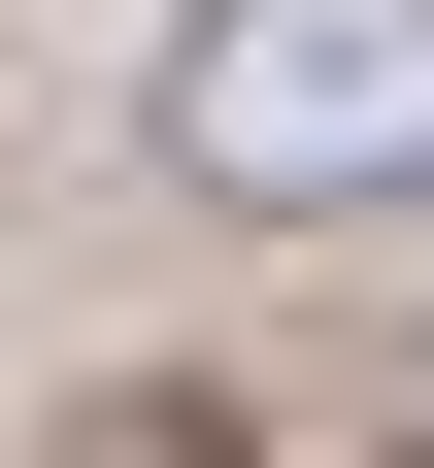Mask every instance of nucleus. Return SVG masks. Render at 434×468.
<instances>
[{
	"label": "nucleus",
	"mask_w": 434,
	"mask_h": 468,
	"mask_svg": "<svg viewBox=\"0 0 434 468\" xmlns=\"http://www.w3.org/2000/svg\"><path fill=\"white\" fill-rule=\"evenodd\" d=\"M167 167L201 201H434V0H201Z\"/></svg>",
	"instance_id": "1"
},
{
	"label": "nucleus",
	"mask_w": 434,
	"mask_h": 468,
	"mask_svg": "<svg viewBox=\"0 0 434 468\" xmlns=\"http://www.w3.org/2000/svg\"><path fill=\"white\" fill-rule=\"evenodd\" d=\"M134 468H167V435H134Z\"/></svg>",
	"instance_id": "2"
}]
</instances>
